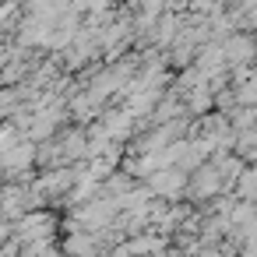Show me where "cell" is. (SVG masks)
<instances>
[{"mask_svg": "<svg viewBox=\"0 0 257 257\" xmlns=\"http://www.w3.org/2000/svg\"><path fill=\"white\" fill-rule=\"evenodd\" d=\"M183 183H187V176H183L180 166L159 169V173L152 176V190H155V194H166V197H176V194L183 190Z\"/></svg>", "mask_w": 257, "mask_h": 257, "instance_id": "obj_1", "label": "cell"}, {"mask_svg": "<svg viewBox=\"0 0 257 257\" xmlns=\"http://www.w3.org/2000/svg\"><path fill=\"white\" fill-rule=\"evenodd\" d=\"M218 187H222L218 169H201V176H197V183H194V194H215Z\"/></svg>", "mask_w": 257, "mask_h": 257, "instance_id": "obj_4", "label": "cell"}, {"mask_svg": "<svg viewBox=\"0 0 257 257\" xmlns=\"http://www.w3.org/2000/svg\"><path fill=\"white\" fill-rule=\"evenodd\" d=\"M222 50H225V57H229V60L243 64V60H250V50H253V43H250L246 36H236V39H229Z\"/></svg>", "mask_w": 257, "mask_h": 257, "instance_id": "obj_3", "label": "cell"}, {"mask_svg": "<svg viewBox=\"0 0 257 257\" xmlns=\"http://www.w3.org/2000/svg\"><path fill=\"white\" fill-rule=\"evenodd\" d=\"M239 190H243V194H250V197L257 194V169H250V173H243V176H239Z\"/></svg>", "mask_w": 257, "mask_h": 257, "instance_id": "obj_5", "label": "cell"}, {"mask_svg": "<svg viewBox=\"0 0 257 257\" xmlns=\"http://www.w3.org/2000/svg\"><path fill=\"white\" fill-rule=\"evenodd\" d=\"M0 208H4L8 215H18L25 208V190L22 187H4L0 190Z\"/></svg>", "mask_w": 257, "mask_h": 257, "instance_id": "obj_2", "label": "cell"}]
</instances>
